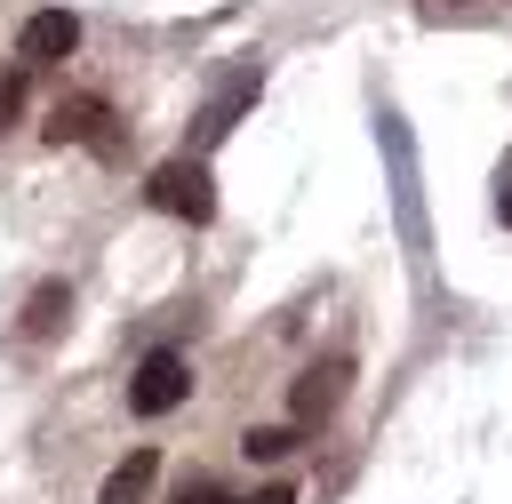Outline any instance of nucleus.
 <instances>
[{
  "mask_svg": "<svg viewBox=\"0 0 512 504\" xmlns=\"http://www.w3.org/2000/svg\"><path fill=\"white\" fill-rule=\"evenodd\" d=\"M144 200H152L160 216L208 224V216H216V176H208V160H200V152H176V160H160V168H152Z\"/></svg>",
  "mask_w": 512,
  "mask_h": 504,
  "instance_id": "1",
  "label": "nucleus"
},
{
  "mask_svg": "<svg viewBox=\"0 0 512 504\" xmlns=\"http://www.w3.org/2000/svg\"><path fill=\"white\" fill-rule=\"evenodd\" d=\"M184 400H192V360L168 352V344L144 352L136 376H128V408H136V416H168V408H184Z\"/></svg>",
  "mask_w": 512,
  "mask_h": 504,
  "instance_id": "2",
  "label": "nucleus"
},
{
  "mask_svg": "<svg viewBox=\"0 0 512 504\" xmlns=\"http://www.w3.org/2000/svg\"><path fill=\"white\" fill-rule=\"evenodd\" d=\"M48 144H88V152H120V120L104 96H64L48 112Z\"/></svg>",
  "mask_w": 512,
  "mask_h": 504,
  "instance_id": "3",
  "label": "nucleus"
},
{
  "mask_svg": "<svg viewBox=\"0 0 512 504\" xmlns=\"http://www.w3.org/2000/svg\"><path fill=\"white\" fill-rule=\"evenodd\" d=\"M256 88H264V72H256V64H232V72L216 80V96L200 104V120H192V144L208 152L216 136H232V120H240V112L256 104Z\"/></svg>",
  "mask_w": 512,
  "mask_h": 504,
  "instance_id": "4",
  "label": "nucleus"
},
{
  "mask_svg": "<svg viewBox=\"0 0 512 504\" xmlns=\"http://www.w3.org/2000/svg\"><path fill=\"white\" fill-rule=\"evenodd\" d=\"M80 48V16L72 8H40V16H24V32H16V56L24 64H64Z\"/></svg>",
  "mask_w": 512,
  "mask_h": 504,
  "instance_id": "5",
  "label": "nucleus"
},
{
  "mask_svg": "<svg viewBox=\"0 0 512 504\" xmlns=\"http://www.w3.org/2000/svg\"><path fill=\"white\" fill-rule=\"evenodd\" d=\"M344 376H352L344 360H312V368L296 376V392H288V408H296V424H320V416H328V408L344 400Z\"/></svg>",
  "mask_w": 512,
  "mask_h": 504,
  "instance_id": "6",
  "label": "nucleus"
},
{
  "mask_svg": "<svg viewBox=\"0 0 512 504\" xmlns=\"http://www.w3.org/2000/svg\"><path fill=\"white\" fill-rule=\"evenodd\" d=\"M152 480H160V456H152V448H136L128 464H112V480L96 488V504H144V496H152Z\"/></svg>",
  "mask_w": 512,
  "mask_h": 504,
  "instance_id": "7",
  "label": "nucleus"
},
{
  "mask_svg": "<svg viewBox=\"0 0 512 504\" xmlns=\"http://www.w3.org/2000/svg\"><path fill=\"white\" fill-rule=\"evenodd\" d=\"M64 320H72V288H64V280H40V288H32V304H24V336L40 344V336H56Z\"/></svg>",
  "mask_w": 512,
  "mask_h": 504,
  "instance_id": "8",
  "label": "nucleus"
},
{
  "mask_svg": "<svg viewBox=\"0 0 512 504\" xmlns=\"http://www.w3.org/2000/svg\"><path fill=\"white\" fill-rule=\"evenodd\" d=\"M240 448H248L256 464H280V456L296 448V424H248V432H240Z\"/></svg>",
  "mask_w": 512,
  "mask_h": 504,
  "instance_id": "9",
  "label": "nucleus"
},
{
  "mask_svg": "<svg viewBox=\"0 0 512 504\" xmlns=\"http://www.w3.org/2000/svg\"><path fill=\"white\" fill-rule=\"evenodd\" d=\"M16 112H24V64H8V72H0V128H8Z\"/></svg>",
  "mask_w": 512,
  "mask_h": 504,
  "instance_id": "10",
  "label": "nucleus"
},
{
  "mask_svg": "<svg viewBox=\"0 0 512 504\" xmlns=\"http://www.w3.org/2000/svg\"><path fill=\"white\" fill-rule=\"evenodd\" d=\"M176 504H224V496H216V480H200V472H192V480L176 488Z\"/></svg>",
  "mask_w": 512,
  "mask_h": 504,
  "instance_id": "11",
  "label": "nucleus"
},
{
  "mask_svg": "<svg viewBox=\"0 0 512 504\" xmlns=\"http://www.w3.org/2000/svg\"><path fill=\"white\" fill-rule=\"evenodd\" d=\"M240 504H296V488H288V480H272V488H256V496H240Z\"/></svg>",
  "mask_w": 512,
  "mask_h": 504,
  "instance_id": "12",
  "label": "nucleus"
},
{
  "mask_svg": "<svg viewBox=\"0 0 512 504\" xmlns=\"http://www.w3.org/2000/svg\"><path fill=\"white\" fill-rule=\"evenodd\" d=\"M496 208H504V224H512V184H504V192H496Z\"/></svg>",
  "mask_w": 512,
  "mask_h": 504,
  "instance_id": "13",
  "label": "nucleus"
}]
</instances>
